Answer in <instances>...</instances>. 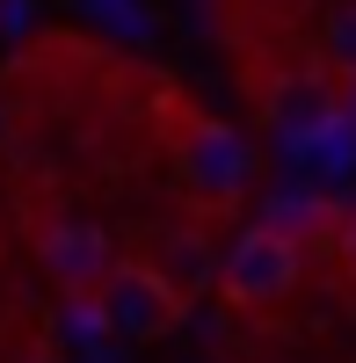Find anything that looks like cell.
Here are the masks:
<instances>
[{
    "mask_svg": "<svg viewBox=\"0 0 356 363\" xmlns=\"http://www.w3.org/2000/svg\"><path fill=\"white\" fill-rule=\"evenodd\" d=\"M174 189L189 196L196 218H233L255 189V145L233 124H218V116L174 102Z\"/></svg>",
    "mask_w": 356,
    "mask_h": 363,
    "instance_id": "obj_1",
    "label": "cell"
},
{
    "mask_svg": "<svg viewBox=\"0 0 356 363\" xmlns=\"http://www.w3.org/2000/svg\"><path fill=\"white\" fill-rule=\"evenodd\" d=\"M306 240H291L284 225H269V218H255V225H240L233 233V247L218 255V298L233 313H277L291 291L306 284Z\"/></svg>",
    "mask_w": 356,
    "mask_h": 363,
    "instance_id": "obj_2",
    "label": "cell"
},
{
    "mask_svg": "<svg viewBox=\"0 0 356 363\" xmlns=\"http://www.w3.org/2000/svg\"><path fill=\"white\" fill-rule=\"evenodd\" d=\"M182 320H189V291L174 284L160 262H131L124 255L109 269L102 298H95V327H109V335H124V342H160Z\"/></svg>",
    "mask_w": 356,
    "mask_h": 363,
    "instance_id": "obj_3",
    "label": "cell"
},
{
    "mask_svg": "<svg viewBox=\"0 0 356 363\" xmlns=\"http://www.w3.org/2000/svg\"><path fill=\"white\" fill-rule=\"evenodd\" d=\"M37 262H44V277L58 284L66 306L95 313L109 269L124 262V255H116V240H109L95 218H73V211H66V218H44V225H37Z\"/></svg>",
    "mask_w": 356,
    "mask_h": 363,
    "instance_id": "obj_4",
    "label": "cell"
},
{
    "mask_svg": "<svg viewBox=\"0 0 356 363\" xmlns=\"http://www.w3.org/2000/svg\"><path fill=\"white\" fill-rule=\"evenodd\" d=\"M153 262H160V269H167V277L182 284L189 298H196L204 284H218V247L204 240V225H174L160 247H153Z\"/></svg>",
    "mask_w": 356,
    "mask_h": 363,
    "instance_id": "obj_5",
    "label": "cell"
},
{
    "mask_svg": "<svg viewBox=\"0 0 356 363\" xmlns=\"http://www.w3.org/2000/svg\"><path fill=\"white\" fill-rule=\"evenodd\" d=\"M320 58H328V73L342 80L335 95H356V0L335 8V22L320 29Z\"/></svg>",
    "mask_w": 356,
    "mask_h": 363,
    "instance_id": "obj_6",
    "label": "cell"
},
{
    "mask_svg": "<svg viewBox=\"0 0 356 363\" xmlns=\"http://www.w3.org/2000/svg\"><path fill=\"white\" fill-rule=\"evenodd\" d=\"M37 363H44V356H37Z\"/></svg>",
    "mask_w": 356,
    "mask_h": 363,
    "instance_id": "obj_7",
    "label": "cell"
}]
</instances>
